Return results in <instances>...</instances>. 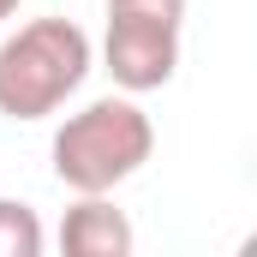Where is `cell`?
<instances>
[{
  "label": "cell",
  "mask_w": 257,
  "mask_h": 257,
  "mask_svg": "<svg viewBox=\"0 0 257 257\" xmlns=\"http://www.w3.org/2000/svg\"><path fill=\"white\" fill-rule=\"evenodd\" d=\"M12 12H18V0H0V24H6V18H12Z\"/></svg>",
  "instance_id": "cell-7"
},
{
  "label": "cell",
  "mask_w": 257,
  "mask_h": 257,
  "mask_svg": "<svg viewBox=\"0 0 257 257\" xmlns=\"http://www.w3.org/2000/svg\"><path fill=\"white\" fill-rule=\"evenodd\" d=\"M108 18H168V24H186V0H108Z\"/></svg>",
  "instance_id": "cell-6"
},
{
  "label": "cell",
  "mask_w": 257,
  "mask_h": 257,
  "mask_svg": "<svg viewBox=\"0 0 257 257\" xmlns=\"http://www.w3.org/2000/svg\"><path fill=\"white\" fill-rule=\"evenodd\" d=\"M48 156H54V180L66 192H114L156 156V126L126 90L96 96L60 120Z\"/></svg>",
  "instance_id": "cell-2"
},
{
  "label": "cell",
  "mask_w": 257,
  "mask_h": 257,
  "mask_svg": "<svg viewBox=\"0 0 257 257\" xmlns=\"http://www.w3.org/2000/svg\"><path fill=\"white\" fill-rule=\"evenodd\" d=\"M102 72H108L126 96L162 90V84L180 72V24H168V18H108Z\"/></svg>",
  "instance_id": "cell-3"
},
{
  "label": "cell",
  "mask_w": 257,
  "mask_h": 257,
  "mask_svg": "<svg viewBox=\"0 0 257 257\" xmlns=\"http://www.w3.org/2000/svg\"><path fill=\"white\" fill-rule=\"evenodd\" d=\"M48 233H42V215L18 197H0V257H42Z\"/></svg>",
  "instance_id": "cell-5"
},
{
  "label": "cell",
  "mask_w": 257,
  "mask_h": 257,
  "mask_svg": "<svg viewBox=\"0 0 257 257\" xmlns=\"http://www.w3.org/2000/svg\"><path fill=\"white\" fill-rule=\"evenodd\" d=\"M60 251L66 257H126L132 251L126 209H114L108 192H78V203L60 221Z\"/></svg>",
  "instance_id": "cell-4"
},
{
  "label": "cell",
  "mask_w": 257,
  "mask_h": 257,
  "mask_svg": "<svg viewBox=\"0 0 257 257\" xmlns=\"http://www.w3.org/2000/svg\"><path fill=\"white\" fill-rule=\"evenodd\" d=\"M96 66V48L84 36V24H72L60 12L18 24L0 42V114L6 120H48L84 90Z\"/></svg>",
  "instance_id": "cell-1"
}]
</instances>
